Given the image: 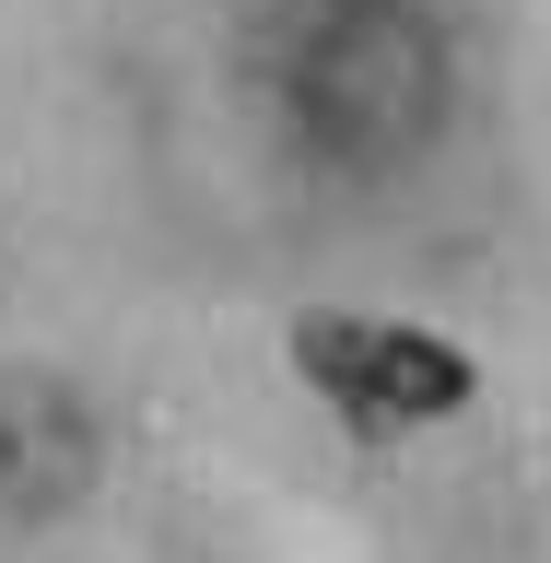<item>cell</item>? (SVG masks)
<instances>
[{
	"label": "cell",
	"instance_id": "obj_1",
	"mask_svg": "<svg viewBox=\"0 0 551 563\" xmlns=\"http://www.w3.org/2000/svg\"><path fill=\"white\" fill-rule=\"evenodd\" d=\"M294 82L317 95L329 141H376V130H422L434 118V35L399 0H317V24L294 35Z\"/></svg>",
	"mask_w": 551,
	"mask_h": 563
},
{
	"label": "cell",
	"instance_id": "obj_2",
	"mask_svg": "<svg viewBox=\"0 0 551 563\" xmlns=\"http://www.w3.org/2000/svg\"><path fill=\"white\" fill-rule=\"evenodd\" d=\"M294 364L364 434H411V422L470 399V364L447 341H422V329H387V317H294Z\"/></svg>",
	"mask_w": 551,
	"mask_h": 563
}]
</instances>
